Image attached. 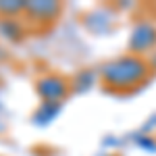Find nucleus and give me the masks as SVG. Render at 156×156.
<instances>
[{
    "label": "nucleus",
    "instance_id": "obj_1",
    "mask_svg": "<svg viewBox=\"0 0 156 156\" xmlns=\"http://www.w3.org/2000/svg\"><path fill=\"white\" fill-rule=\"evenodd\" d=\"M104 81L115 87H129V85L142 81L146 75V65L135 56H125L104 67Z\"/></svg>",
    "mask_w": 156,
    "mask_h": 156
},
{
    "label": "nucleus",
    "instance_id": "obj_2",
    "mask_svg": "<svg viewBox=\"0 0 156 156\" xmlns=\"http://www.w3.org/2000/svg\"><path fill=\"white\" fill-rule=\"evenodd\" d=\"M37 92L42 94V98H46L48 102H56L67 94V85L58 77H46L37 83Z\"/></svg>",
    "mask_w": 156,
    "mask_h": 156
},
{
    "label": "nucleus",
    "instance_id": "obj_3",
    "mask_svg": "<svg viewBox=\"0 0 156 156\" xmlns=\"http://www.w3.org/2000/svg\"><path fill=\"white\" fill-rule=\"evenodd\" d=\"M154 44V29L148 27V25H142L133 31V40H131V48L133 50H144L148 46Z\"/></svg>",
    "mask_w": 156,
    "mask_h": 156
},
{
    "label": "nucleus",
    "instance_id": "obj_4",
    "mask_svg": "<svg viewBox=\"0 0 156 156\" xmlns=\"http://www.w3.org/2000/svg\"><path fill=\"white\" fill-rule=\"evenodd\" d=\"M27 9L34 11L36 15H40V17H52L58 11V4H54V2H36V4H27Z\"/></svg>",
    "mask_w": 156,
    "mask_h": 156
}]
</instances>
